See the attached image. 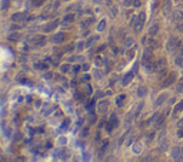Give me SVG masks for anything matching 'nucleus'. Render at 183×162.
Segmentation results:
<instances>
[{
  "label": "nucleus",
  "instance_id": "f257e3e1",
  "mask_svg": "<svg viewBox=\"0 0 183 162\" xmlns=\"http://www.w3.org/2000/svg\"><path fill=\"white\" fill-rule=\"evenodd\" d=\"M142 63L146 67V70H154V57H153V53H152V49H146L145 53H143V57H142Z\"/></svg>",
  "mask_w": 183,
  "mask_h": 162
},
{
  "label": "nucleus",
  "instance_id": "f03ea898",
  "mask_svg": "<svg viewBox=\"0 0 183 162\" xmlns=\"http://www.w3.org/2000/svg\"><path fill=\"white\" fill-rule=\"evenodd\" d=\"M145 21H146V13L145 12H140L139 16L134 17L132 20V26H133L134 32L136 33H140L143 30V26H145Z\"/></svg>",
  "mask_w": 183,
  "mask_h": 162
},
{
  "label": "nucleus",
  "instance_id": "7ed1b4c3",
  "mask_svg": "<svg viewBox=\"0 0 183 162\" xmlns=\"http://www.w3.org/2000/svg\"><path fill=\"white\" fill-rule=\"evenodd\" d=\"M176 78H177V77H176V73H173V71L169 73L166 77L160 81V88H167V87H170V85L176 81Z\"/></svg>",
  "mask_w": 183,
  "mask_h": 162
},
{
  "label": "nucleus",
  "instance_id": "20e7f679",
  "mask_svg": "<svg viewBox=\"0 0 183 162\" xmlns=\"http://www.w3.org/2000/svg\"><path fill=\"white\" fill-rule=\"evenodd\" d=\"M180 40L179 38H176V37H172L169 41H167V50L170 51V53H176V51H179L180 50Z\"/></svg>",
  "mask_w": 183,
  "mask_h": 162
},
{
  "label": "nucleus",
  "instance_id": "39448f33",
  "mask_svg": "<svg viewBox=\"0 0 183 162\" xmlns=\"http://www.w3.org/2000/svg\"><path fill=\"white\" fill-rule=\"evenodd\" d=\"M163 119H165V115L163 114H159V113H156L152 118H150V122L156 127V128H159L162 124H163Z\"/></svg>",
  "mask_w": 183,
  "mask_h": 162
},
{
  "label": "nucleus",
  "instance_id": "423d86ee",
  "mask_svg": "<svg viewBox=\"0 0 183 162\" xmlns=\"http://www.w3.org/2000/svg\"><path fill=\"white\" fill-rule=\"evenodd\" d=\"M46 41H47L46 37L42 36V34H40V36H34L33 40H32V43H33L34 47H43V46L46 44Z\"/></svg>",
  "mask_w": 183,
  "mask_h": 162
},
{
  "label": "nucleus",
  "instance_id": "0eeeda50",
  "mask_svg": "<svg viewBox=\"0 0 183 162\" xmlns=\"http://www.w3.org/2000/svg\"><path fill=\"white\" fill-rule=\"evenodd\" d=\"M145 44H146V47H149V49H152V50H156L160 47V43H159L157 40L152 38V36H150L149 38H145Z\"/></svg>",
  "mask_w": 183,
  "mask_h": 162
},
{
  "label": "nucleus",
  "instance_id": "6e6552de",
  "mask_svg": "<svg viewBox=\"0 0 183 162\" xmlns=\"http://www.w3.org/2000/svg\"><path fill=\"white\" fill-rule=\"evenodd\" d=\"M67 38V36L65 33H57V34H54L53 37H51V43H54V44H62V43H65Z\"/></svg>",
  "mask_w": 183,
  "mask_h": 162
},
{
  "label": "nucleus",
  "instance_id": "1a4fd4ad",
  "mask_svg": "<svg viewBox=\"0 0 183 162\" xmlns=\"http://www.w3.org/2000/svg\"><path fill=\"white\" fill-rule=\"evenodd\" d=\"M117 127V117L116 114H112L109 118V124H107V131H113V128Z\"/></svg>",
  "mask_w": 183,
  "mask_h": 162
},
{
  "label": "nucleus",
  "instance_id": "9d476101",
  "mask_svg": "<svg viewBox=\"0 0 183 162\" xmlns=\"http://www.w3.org/2000/svg\"><path fill=\"white\" fill-rule=\"evenodd\" d=\"M165 67H166V60L165 58H160V60H157L156 63H154V71H162V70H165Z\"/></svg>",
  "mask_w": 183,
  "mask_h": 162
},
{
  "label": "nucleus",
  "instance_id": "9b49d317",
  "mask_svg": "<svg viewBox=\"0 0 183 162\" xmlns=\"http://www.w3.org/2000/svg\"><path fill=\"white\" fill-rule=\"evenodd\" d=\"M107 108H109V101H100L99 104H97V111H99L100 114H104L106 111H107Z\"/></svg>",
  "mask_w": 183,
  "mask_h": 162
},
{
  "label": "nucleus",
  "instance_id": "f8f14e48",
  "mask_svg": "<svg viewBox=\"0 0 183 162\" xmlns=\"http://www.w3.org/2000/svg\"><path fill=\"white\" fill-rule=\"evenodd\" d=\"M90 95H92V87L90 85L80 87V97H90Z\"/></svg>",
  "mask_w": 183,
  "mask_h": 162
},
{
  "label": "nucleus",
  "instance_id": "ddd939ff",
  "mask_svg": "<svg viewBox=\"0 0 183 162\" xmlns=\"http://www.w3.org/2000/svg\"><path fill=\"white\" fill-rule=\"evenodd\" d=\"M172 20H173V23H180V21H183V13L182 12H173V14H172Z\"/></svg>",
  "mask_w": 183,
  "mask_h": 162
},
{
  "label": "nucleus",
  "instance_id": "4468645a",
  "mask_svg": "<svg viewBox=\"0 0 183 162\" xmlns=\"http://www.w3.org/2000/svg\"><path fill=\"white\" fill-rule=\"evenodd\" d=\"M57 24H59V21H57V20L51 21V23H49V24H46V26L43 27V32H45V33H49V32H51L53 29H56V27H57Z\"/></svg>",
  "mask_w": 183,
  "mask_h": 162
},
{
  "label": "nucleus",
  "instance_id": "2eb2a0df",
  "mask_svg": "<svg viewBox=\"0 0 183 162\" xmlns=\"http://www.w3.org/2000/svg\"><path fill=\"white\" fill-rule=\"evenodd\" d=\"M157 32H159V24L153 23L149 27V36H154V34H157Z\"/></svg>",
  "mask_w": 183,
  "mask_h": 162
},
{
  "label": "nucleus",
  "instance_id": "dca6fc26",
  "mask_svg": "<svg viewBox=\"0 0 183 162\" xmlns=\"http://www.w3.org/2000/svg\"><path fill=\"white\" fill-rule=\"evenodd\" d=\"M182 111H183V100L175 107V110H173V117H177V114L182 113Z\"/></svg>",
  "mask_w": 183,
  "mask_h": 162
},
{
  "label": "nucleus",
  "instance_id": "f3484780",
  "mask_svg": "<svg viewBox=\"0 0 183 162\" xmlns=\"http://www.w3.org/2000/svg\"><path fill=\"white\" fill-rule=\"evenodd\" d=\"M93 21H95V20H93V16H92V17H87V20H83V21L80 23V26H82V27H87V26H90Z\"/></svg>",
  "mask_w": 183,
  "mask_h": 162
},
{
  "label": "nucleus",
  "instance_id": "a211bd4d",
  "mask_svg": "<svg viewBox=\"0 0 183 162\" xmlns=\"http://www.w3.org/2000/svg\"><path fill=\"white\" fill-rule=\"evenodd\" d=\"M24 19V14L23 13H15L13 16H12V20L13 21H20V20H23Z\"/></svg>",
  "mask_w": 183,
  "mask_h": 162
},
{
  "label": "nucleus",
  "instance_id": "6ab92c4d",
  "mask_svg": "<svg viewBox=\"0 0 183 162\" xmlns=\"http://www.w3.org/2000/svg\"><path fill=\"white\" fill-rule=\"evenodd\" d=\"M46 3V0H32V6L33 7H42Z\"/></svg>",
  "mask_w": 183,
  "mask_h": 162
},
{
  "label": "nucleus",
  "instance_id": "aec40b11",
  "mask_svg": "<svg viewBox=\"0 0 183 162\" xmlns=\"http://www.w3.org/2000/svg\"><path fill=\"white\" fill-rule=\"evenodd\" d=\"M165 98H166V95H160V97H157L156 102H154V107H159L160 104H163V102H165Z\"/></svg>",
  "mask_w": 183,
  "mask_h": 162
},
{
  "label": "nucleus",
  "instance_id": "412c9836",
  "mask_svg": "<svg viewBox=\"0 0 183 162\" xmlns=\"http://www.w3.org/2000/svg\"><path fill=\"white\" fill-rule=\"evenodd\" d=\"M73 19H74L73 14H67V16L65 17V20H63V23H65V24H66V23H72V21H73Z\"/></svg>",
  "mask_w": 183,
  "mask_h": 162
},
{
  "label": "nucleus",
  "instance_id": "4be33fe9",
  "mask_svg": "<svg viewBox=\"0 0 183 162\" xmlns=\"http://www.w3.org/2000/svg\"><path fill=\"white\" fill-rule=\"evenodd\" d=\"M106 148H107V141H104V142H103V146L100 148V151H99V155H100V157H102V155L104 154V151H106Z\"/></svg>",
  "mask_w": 183,
  "mask_h": 162
},
{
  "label": "nucleus",
  "instance_id": "5701e85b",
  "mask_svg": "<svg viewBox=\"0 0 183 162\" xmlns=\"http://www.w3.org/2000/svg\"><path fill=\"white\" fill-rule=\"evenodd\" d=\"M104 27H106V21H104V20H102V21L99 23V27H97V30H99V32H103V29H104Z\"/></svg>",
  "mask_w": 183,
  "mask_h": 162
},
{
  "label": "nucleus",
  "instance_id": "b1692460",
  "mask_svg": "<svg viewBox=\"0 0 183 162\" xmlns=\"http://www.w3.org/2000/svg\"><path fill=\"white\" fill-rule=\"evenodd\" d=\"M173 158L179 159V148H173Z\"/></svg>",
  "mask_w": 183,
  "mask_h": 162
},
{
  "label": "nucleus",
  "instance_id": "393cba45",
  "mask_svg": "<svg viewBox=\"0 0 183 162\" xmlns=\"http://www.w3.org/2000/svg\"><path fill=\"white\" fill-rule=\"evenodd\" d=\"M176 64L179 65V67H183V56H182V57H177V58H176Z\"/></svg>",
  "mask_w": 183,
  "mask_h": 162
},
{
  "label": "nucleus",
  "instance_id": "a878e982",
  "mask_svg": "<svg viewBox=\"0 0 183 162\" xmlns=\"http://www.w3.org/2000/svg\"><path fill=\"white\" fill-rule=\"evenodd\" d=\"M95 61H96V65H102V64H103V61H104V60H103L102 57H96V60H95Z\"/></svg>",
  "mask_w": 183,
  "mask_h": 162
},
{
  "label": "nucleus",
  "instance_id": "bb28decb",
  "mask_svg": "<svg viewBox=\"0 0 183 162\" xmlns=\"http://www.w3.org/2000/svg\"><path fill=\"white\" fill-rule=\"evenodd\" d=\"M7 4H9V0H3L1 1V9H7Z\"/></svg>",
  "mask_w": 183,
  "mask_h": 162
},
{
  "label": "nucleus",
  "instance_id": "cd10ccee",
  "mask_svg": "<svg viewBox=\"0 0 183 162\" xmlns=\"http://www.w3.org/2000/svg\"><path fill=\"white\" fill-rule=\"evenodd\" d=\"M176 91H177V93H182V91H183V81L179 82V87H177V90H176Z\"/></svg>",
  "mask_w": 183,
  "mask_h": 162
},
{
  "label": "nucleus",
  "instance_id": "c85d7f7f",
  "mask_svg": "<svg viewBox=\"0 0 183 162\" xmlns=\"http://www.w3.org/2000/svg\"><path fill=\"white\" fill-rule=\"evenodd\" d=\"M62 70H63V71H69V70H70V65H69V67H67V65H63Z\"/></svg>",
  "mask_w": 183,
  "mask_h": 162
},
{
  "label": "nucleus",
  "instance_id": "c756f323",
  "mask_svg": "<svg viewBox=\"0 0 183 162\" xmlns=\"http://www.w3.org/2000/svg\"><path fill=\"white\" fill-rule=\"evenodd\" d=\"M132 1H133V0H125V4H126V6H130Z\"/></svg>",
  "mask_w": 183,
  "mask_h": 162
},
{
  "label": "nucleus",
  "instance_id": "7c9ffc66",
  "mask_svg": "<svg viewBox=\"0 0 183 162\" xmlns=\"http://www.w3.org/2000/svg\"><path fill=\"white\" fill-rule=\"evenodd\" d=\"M180 54L183 56V40H182V43H180Z\"/></svg>",
  "mask_w": 183,
  "mask_h": 162
},
{
  "label": "nucleus",
  "instance_id": "2f4dec72",
  "mask_svg": "<svg viewBox=\"0 0 183 162\" xmlns=\"http://www.w3.org/2000/svg\"><path fill=\"white\" fill-rule=\"evenodd\" d=\"M182 154H183V148H182Z\"/></svg>",
  "mask_w": 183,
  "mask_h": 162
}]
</instances>
